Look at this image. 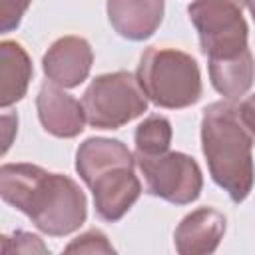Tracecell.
<instances>
[{"mask_svg": "<svg viewBox=\"0 0 255 255\" xmlns=\"http://www.w3.org/2000/svg\"><path fill=\"white\" fill-rule=\"evenodd\" d=\"M0 195L50 237L78 231L88 217V201L80 185L64 173H50L34 163H4Z\"/></svg>", "mask_w": 255, "mask_h": 255, "instance_id": "6da1fadb", "label": "cell"}, {"mask_svg": "<svg viewBox=\"0 0 255 255\" xmlns=\"http://www.w3.org/2000/svg\"><path fill=\"white\" fill-rule=\"evenodd\" d=\"M201 149L211 179L233 203H241L255 183L253 133L243 126L233 102H213L203 110Z\"/></svg>", "mask_w": 255, "mask_h": 255, "instance_id": "7a4b0ae2", "label": "cell"}, {"mask_svg": "<svg viewBox=\"0 0 255 255\" xmlns=\"http://www.w3.org/2000/svg\"><path fill=\"white\" fill-rule=\"evenodd\" d=\"M135 155L126 143L112 137H88L76 151V171L94 195L96 215L102 221H120L141 195L133 171Z\"/></svg>", "mask_w": 255, "mask_h": 255, "instance_id": "3957f363", "label": "cell"}, {"mask_svg": "<svg viewBox=\"0 0 255 255\" xmlns=\"http://www.w3.org/2000/svg\"><path fill=\"white\" fill-rule=\"evenodd\" d=\"M135 78L145 98L165 110L189 108L203 92L197 62L175 48H147L139 58Z\"/></svg>", "mask_w": 255, "mask_h": 255, "instance_id": "277c9868", "label": "cell"}, {"mask_svg": "<svg viewBox=\"0 0 255 255\" xmlns=\"http://www.w3.org/2000/svg\"><path fill=\"white\" fill-rule=\"evenodd\" d=\"M86 122L96 129H118L147 112V98L131 72L102 74L82 96Z\"/></svg>", "mask_w": 255, "mask_h": 255, "instance_id": "5b68a950", "label": "cell"}, {"mask_svg": "<svg viewBox=\"0 0 255 255\" xmlns=\"http://www.w3.org/2000/svg\"><path fill=\"white\" fill-rule=\"evenodd\" d=\"M243 8L245 0H193L187 6L201 52L207 58H229L249 48Z\"/></svg>", "mask_w": 255, "mask_h": 255, "instance_id": "8992f818", "label": "cell"}, {"mask_svg": "<svg viewBox=\"0 0 255 255\" xmlns=\"http://www.w3.org/2000/svg\"><path fill=\"white\" fill-rule=\"evenodd\" d=\"M145 191L173 205L193 203L203 189V175L197 161L181 151H163L155 155L135 153Z\"/></svg>", "mask_w": 255, "mask_h": 255, "instance_id": "52a82bcc", "label": "cell"}, {"mask_svg": "<svg viewBox=\"0 0 255 255\" xmlns=\"http://www.w3.org/2000/svg\"><path fill=\"white\" fill-rule=\"evenodd\" d=\"M94 52L86 38H58L42 58V70L50 82L68 90L80 86L92 70Z\"/></svg>", "mask_w": 255, "mask_h": 255, "instance_id": "ba28073f", "label": "cell"}, {"mask_svg": "<svg viewBox=\"0 0 255 255\" xmlns=\"http://www.w3.org/2000/svg\"><path fill=\"white\" fill-rule=\"evenodd\" d=\"M36 110L42 128L56 137H76L88 124L82 102L66 94L64 88L56 86L50 80L40 86V92L36 96Z\"/></svg>", "mask_w": 255, "mask_h": 255, "instance_id": "9c48e42d", "label": "cell"}, {"mask_svg": "<svg viewBox=\"0 0 255 255\" xmlns=\"http://www.w3.org/2000/svg\"><path fill=\"white\" fill-rule=\"evenodd\" d=\"M225 227L227 219L221 211L213 207H199L187 213L175 227V251L181 255L213 253L225 235Z\"/></svg>", "mask_w": 255, "mask_h": 255, "instance_id": "30bf717a", "label": "cell"}, {"mask_svg": "<svg viewBox=\"0 0 255 255\" xmlns=\"http://www.w3.org/2000/svg\"><path fill=\"white\" fill-rule=\"evenodd\" d=\"M108 20L126 40L141 42L155 34L163 20L165 0H108Z\"/></svg>", "mask_w": 255, "mask_h": 255, "instance_id": "8fae6325", "label": "cell"}, {"mask_svg": "<svg viewBox=\"0 0 255 255\" xmlns=\"http://www.w3.org/2000/svg\"><path fill=\"white\" fill-rule=\"evenodd\" d=\"M207 68L211 86L229 102L241 100L255 80V60L249 48L229 58H207Z\"/></svg>", "mask_w": 255, "mask_h": 255, "instance_id": "7c38bea8", "label": "cell"}, {"mask_svg": "<svg viewBox=\"0 0 255 255\" xmlns=\"http://www.w3.org/2000/svg\"><path fill=\"white\" fill-rule=\"evenodd\" d=\"M34 68L28 52L14 40L0 44V108L6 110L20 102L32 80Z\"/></svg>", "mask_w": 255, "mask_h": 255, "instance_id": "4fadbf2b", "label": "cell"}, {"mask_svg": "<svg viewBox=\"0 0 255 255\" xmlns=\"http://www.w3.org/2000/svg\"><path fill=\"white\" fill-rule=\"evenodd\" d=\"M171 124L163 116H147L135 129V153L143 155H155L169 149L171 143Z\"/></svg>", "mask_w": 255, "mask_h": 255, "instance_id": "5bb4252c", "label": "cell"}, {"mask_svg": "<svg viewBox=\"0 0 255 255\" xmlns=\"http://www.w3.org/2000/svg\"><path fill=\"white\" fill-rule=\"evenodd\" d=\"M66 253H116L114 245L108 241L106 233L100 229H90L76 237L66 249Z\"/></svg>", "mask_w": 255, "mask_h": 255, "instance_id": "9a60e30c", "label": "cell"}, {"mask_svg": "<svg viewBox=\"0 0 255 255\" xmlns=\"http://www.w3.org/2000/svg\"><path fill=\"white\" fill-rule=\"evenodd\" d=\"M2 251L4 253H48V247L42 243L38 235L16 231L14 235H2Z\"/></svg>", "mask_w": 255, "mask_h": 255, "instance_id": "2e32d148", "label": "cell"}, {"mask_svg": "<svg viewBox=\"0 0 255 255\" xmlns=\"http://www.w3.org/2000/svg\"><path fill=\"white\" fill-rule=\"evenodd\" d=\"M32 0H0V30L12 32L20 26Z\"/></svg>", "mask_w": 255, "mask_h": 255, "instance_id": "e0dca14e", "label": "cell"}, {"mask_svg": "<svg viewBox=\"0 0 255 255\" xmlns=\"http://www.w3.org/2000/svg\"><path fill=\"white\" fill-rule=\"evenodd\" d=\"M237 112H239V118L243 122V126L253 133L255 137V94H251L249 98H245L239 106H237Z\"/></svg>", "mask_w": 255, "mask_h": 255, "instance_id": "ac0fdd59", "label": "cell"}, {"mask_svg": "<svg viewBox=\"0 0 255 255\" xmlns=\"http://www.w3.org/2000/svg\"><path fill=\"white\" fill-rule=\"evenodd\" d=\"M2 128H4V145H2V153H6L8 147H10V143H12V131L18 128V118H16L14 114L4 112V116H2Z\"/></svg>", "mask_w": 255, "mask_h": 255, "instance_id": "d6986e66", "label": "cell"}, {"mask_svg": "<svg viewBox=\"0 0 255 255\" xmlns=\"http://www.w3.org/2000/svg\"><path fill=\"white\" fill-rule=\"evenodd\" d=\"M245 6L249 8V12H251V18H253V22H255V0H245Z\"/></svg>", "mask_w": 255, "mask_h": 255, "instance_id": "ffe728a7", "label": "cell"}]
</instances>
